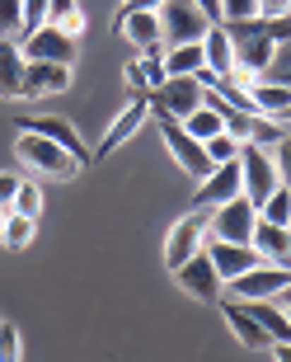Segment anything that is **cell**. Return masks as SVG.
Returning <instances> with one entry per match:
<instances>
[{"label":"cell","instance_id":"cell-1","mask_svg":"<svg viewBox=\"0 0 291 362\" xmlns=\"http://www.w3.org/2000/svg\"><path fill=\"white\" fill-rule=\"evenodd\" d=\"M230 33V52H235V81H259L273 71L278 47L291 42V19H244V24H221Z\"/></svg>","mask_w":291,"mask_h":362},{"label":"cell","instance_id":"cell-2","mask_svg":"<svg viewBox=\"0 0 291 362\" xmlns=\"http://www.w3.org/2000/svg\"><path fill=\"white\" fill-rule=\"evenodd\" d=\"M14 160L24 165L28 175H47V179H76V175H85V170H80V165L71 160L57 141L33 136V132H19V141H14Z\"/></svg>","mask_w":291,"mask_h":362},{"label":"cell","instance_id":"cell-3","mask_svg":"<svg viewBox=\"0 0 291 362\" xmlns=\"http://www.w3.org/2000/svg\"><path fill=\"white\" fill-rule=\"evenodd\" d=\"M146 104H150V113H155V118L188 122L202 108V81H198V76H170L160 90L146 94Z\"/></svg>","mask_w":291,"mask_h":362},{"label":"cell","instance_id":"cell-4","mask_svg":"<svg viewBox=\"0 0 291 362\" xmlns=\"http://www.w3.org/2000/svg\"><path fill=\"white\" fill-rule=\"evenodd\" d=\"M155 14H160V42H165V47L202 42V38H207V28H212V19H207L193 0H165Z\"/></svg>","mask_w":291,"mask_h":362},{"label":"cell","instance_id":"cell-5","mask_svg":"<svg viewBox=\"0 0 291 362\" xmlns=\"http://www.w3.org/2000/svg\"><path fill=\"white\" fill-rule=\"evenodd\" d=\"M239 179H244V198L254 202V212L282 188L278 170H273V156L263 146H239Z\"/></svg>","mask_w":291,"mask_h":362},{"label":"cell","instance_id":"cell-6","mask_svg":"<svg viewBox=\"0 0 291 362\" xmlns=\"http://www.w3.org/2000/svg\"><path fill=\"white\" fill-rule=\"evenodd\" d=\"M202 245H207V216L202 212L179 216V221L170 226V235H165V269L179 273L193 255H202Z\"/></svg>","mask_w":291,"mask_h":362},{"label":"cell","instance_id":"cell-7","mask_svg":"<svg viewBox=\"0 0 291 362\" xmlns=\"http://www.w3.org/2000/svg\"><path fill=\"white\" fill-rule=\"evenodd\" d=\"M254 221H259L254 202H249V198H235V202H225V207H216V212H207V240L249 245Z\"/></svg>","mask_w":291,"mask_h":362},{"label":"cell","instance_id":"cell-8","mask_svg":"<svg viewBox=\"0 0 291 362\" xmlns=\"http://www.w3.org/2000/svg\"><path fill=\"white\" fill-rule=\"evenodd\" d=\"M225 287H230V301H278V296H287V287H291V269L259 264V269H249L244 278L225 282Z\"/></svg>","mask_w":291,"mask_h":362},{"label":"cell","instance_id":"cell-9","mask_svg":"<svg viewBox=\"0 0 291 362\" xmlns=\"http://www.w3.org/2000/svg\"><path fill=\"white\" fill-rule=\"evenodd\" d=\"M155 122H160V136H165L170 160L179 165L184 175H193V179H207V175H212V160H207L202 141H193V136L184 132V122H174V118H155Z\"/></svg>","mask_w":291,"mask_h":362},{"label":"cell","instance_id":"cell-10","mask_svg":"<svg viewBox=\"0 0 291 362\" xmlns=\"http://www.w3.org/2000/svg\"><path fill=\"white\" fill-rule=\"evenodd\" d=\"M244 198V179H239V160L230 165H212V175L202 179V188L193 193V212H216L225 202Z\"/></svg>","mask_w":291,"mask_h":362},{"label":"cell","instance_id":"cell-11","mask_svg":"<svg viewBox=\"0 0 291 362\" xmlns=\"http://www.w3.org/2000/svg\"><path fill=\"white\" fill-rule=\"evenodd\" d=\"M76 47L80 42L71 38V33H61V28H38V33H28V38H19V52H24V62H52V66H71L76 62Z\"/></svg>","mask_w":291,"mask_h":362},{"label":"cell","instance_id":"cell-12","mask_svg":"<svg viewBox=\"0 0 291 362\" xmlns=\"http://www.w3.org/2000/svg\"><path fill=\"white\" fill-rule=\"evenodd\" d=\"M174 282H179V287H184L193 301H207V306L225 296V282H221V273L212 269V259H207V255H193L184 269L174 273Z\"/></svg>","mask_w":291,"mask_h":362},{"label":"cell","instance_id":"cell-13","mask_svg":"<svg viewBox=\"0 0 291 362\" xmlns=\"http://www.w3.org/2000/svg\"><path fill=\"white\" fill-rule=\"evenodd\" d=\"M19 132H33V136H47V141H57V146L66 151V156L80 165V170L94 160L90 146H85V141L76 136V127H71L66 118H19Z\"/></svg>","mask_w":291,"mask_h":362},{"label":"cell","instance_id":"cell-14","mask_svg":"<svg viewBox=\"0 0 291 362\" xmlns=\"http://www.w3.org/2000/svg\"><path fill=\"white\" fill-rule=\"evenodd\" d=\"M202 255L212 259V269L221 273V282H235V278H244L249 269L263 264L249 245H225V240H207V245H202Z\"/></svg>","mask_w":291,"mask_h":362},{"label":"cell","instance_id":"cell-15","mask_svg":"<svg viewBox=\"0 0 291 362\" xmlns=\"http://www.w3.org/2000/svg\"><path fill=\"white\" fill-rule=\"evenodd\" d=\"M249 250L263 264H278V269H291V226H268V221H254Z\"/></svg>","mask_w":291,"mask_h":362},{"label":"cell","instance_id":"cell-16","mask_svg":"<svg viewBox=\"0 0 291 362\" xmlns=\"http://www.w3.org/2000/svg\"><path fill=\"white\" fill-rule=\"evenodd\" d=\"M221 320H225V329H230V339H235L239 349H249V353H263V349H273V339L254 325V315L239 301H225L221 296Z\"/></svg>","mask_w":291,"mask_h":362},{"label":"cell","instance_id":"cell-17","mask_svg":"<svg viewBox=\"0 0 291 362\" xmlns=\"http://www.w3.org/2000/svg\"><path fill=\"white\" fill-rule=\"evenodd\" d=\"M146 118H150V104H146V99H132V104L122 108L118 118L108 122L104 141H99V151H94V160H108V156H113V151H118V146H122V141H127V136L136 132V127H141Z\"/></svg>","mask_w":291,"mask_h":362},{"label":"cell","instance_id":"cell-18","mask_svg":"<svg viewBox=\"0 0 291 362\" xmlns=\"http://www.w3.org/2000/svg\"><path fill=\"white\" fill-rule=\"evenodd\" d=\"M244 90H249L254 113H259V118H273V122H278L282 113L291 108V85H282V81H268V76H259V81H244Z\"/></svg>","mask_w":291,"mask_h":362},{"label":"cell","instance_id":"cell-19","mask_svg":"<svg viewBox=\"0 0 291 362\" xmlns=\"http://www.w3.org/2000/svg\"><path fill=\"white\" fill-rule=\"evenodd\" d=\"M24 52L14 38H0V99L5 104H19L24 99Z\"/></svg>","mask_w":291,"mask_h":362},{"label":"cell","instance_id":"cell-20","mask_svg":"<svg viewBox=\"0 0 291 362\" xmlns=\"http://www.w3.org/2000/svg\"><path fill=\"white\" fill-rule=\"evenodd\" d=\"M71 90V66H52V62H28L24 66V99H42V94Z\"/></svg>","mask_w":291,"mask_h":362},{"label":"cell","instance_id":"cell-21","mask_svg":"<svg viewBox=\"0 0 291 362\" xmlns=\"http://www.w3.org/2000/svg\"><path fill=\"white\" fill-rule=\"evenodd\" d=\"M202 57H207V76L212 81H225V76H235V52H230V33L221 24L207 28V38H202Z\"/></svg>","mask_w":291,"mask_h":362},{"label":"cell","instance_id":"cell-22","mask_svg":"<svg viewBox=\"0 0 291 362\" xmlns=\"http://www.w3.org/2000/svg\"><path fill=\"white\" fill-rule=\"evenodd\" d=\"M113 28H118L132 47H141V52L165 47V42H160V14H150V10L146 14H122V19H113Z\"/></svg>","mask_w":291,"mask_h":362},{"label":"cell","instance_id":"cell-23","mask_svg":"<svg viewBox=\"0 0 291 362\" xmlns=\"http://www.w3.org/2000/svg\"><path fill=\"white\" fill-rule=\"evenodd\" d=\"M202 71H207L202 42H184V47H165V76H202Z\"/></svg>","mask_w":291,"mask_h":362},{"label":"cell","instance_id":"cell-24","mask_svg":"<svg viewBox=\"0 0 291 362\" xmlns=\"http://www.w3.org/2000/svg\"><path fill=\"white\" fill-rule=\"evenodd\" d=\"M47 24L80 38L85 33V10H80V0H47Z\"/></svg>","mask_w":291,"mask_h":362},{"label":"cell","instance_id":"cell-25","mask_svg":"<svg viewBox=\"0 0 291 362\" xmlns=\"http://www.w3.org/2000/svg\"><path fill=\"white\" fill-rule=\"evenodd\" d=\"M33 235H38V221L33 216H19V212H5V250H28L33 245Z\"/></svg>","mask_w":291,"mask_h":362},{"label":"cell","instance_id":"cell-26","mask_svg":"<svg viewBox=\"0 0 291 362\" xmlns=\"http://www.w3.org/2000/svg\"><path fill=\"white\" fill-rule=\"evenodd\" d=\"M184 132L193 136V141H212V136H221V132H225V122H221V113H216V108L202 104L198 113H193V118L184 122Z\"/></svg>","mask_w":291,"mask_h":362},{"label":"cell","instance_id":"cell-27","mask_svg":"<svg viewBox=\"0 0 291 362\" xmlns=\"http://www.w3.org/2000/svg\"><path fill=\"white\" fill-rule=\"evenodd\" d=\"M259 221H268V226H291V188H278V193L259 207Z\"/></svg>","mask_w":291,"mask_h":362},{"label":"cell","instance_id":"cell-28","mask_svg":"<svg viewBox=\"0 0 291 362\" xmlns=\"http://www.w3.org/2000/svg\"><path fill=\"white\" fill-rule=\"evenodd\" d=\"M239 136H230V132H221V136H212V141H202V151H207V160L212 165H230V160H239Z\"/></svg>","mask_w":291,"mask_h":362},{"label":"cell","instance_id":"cell-29","mask_svg":"<svg viewBox=\"0 0 291 362\" xmlns=\"http://www.w3.org/2000/svg\"><path fill=\"white\" fill-rule=\"evenodd\" d=\"M10 212L33 216V221L42 216V188L33 184V179H24V184H19V193H14V207H10Z\"/></svg>","mask_w":291,"mask_h":362},{"label":"cell","instance_id":"cell-30","mask_svg":"<svg viewBox=\"0 0 291 362\" xmlns=\"http://www.w3.org/2000/svg\"><path fill=\"white\" fill-rule=\"evenodd\" d=\"M24 33V0H0V38Z\"/></svg>","mask_w":291,"mask_h":362},{"label":"cell","instance_id":"cell-31","mask_svg":"<svg viewBox=\"0 0 291 362\" xmlns=\"http://www.w3.org/2000/svg\"><path fill=\"white\" fill-rule=\"evenodd\" d=\"M282 136H287V132H282V127H278L273 118H254V127H249V141H244V146H263V151H273V146L282 141Z\"/></svg>","mask_w":291,"mask_h":362},{"label":"cell","instance_id":"cell-32","mask_svg":"<svg viewBox=\"0 0 291 362\" xmlns=\"http://www.w3.org/2000/svg\"><path fill=\"white\" fill-rule=\"evenodd\" d=\"M259 19V0H221V24H244Z\"/></svg>","mask_w":291,"mask_h":362},{"label":"cell","instance_id":"cell-33","mask_svg":"<svg viewBox=\"0 0 291 362\" xmlns=\"http://www.w3.org/2000/svg\"><path fill=\"white\" fill-rule=\"evenodd\" d=\"M268 156H273V170H278V184L282 188H291V132L282 136L278 146L268 151Z\"/></svg>","mask_w":291,"mask_h":362},{"label":"cell","instance_id":"cell-34","mask_svg":"<svg viewBox=\"0 0 291 362\" xmlns=\"http://www.w3.org/2000/svg\"><path fill=\"white\" fill-rule=\"evenodd\" d=\"M19 358H24V339H19L14 325L0 320V362H19Z\"/></svg>","mask_w":291,"mask_h":362},{"label":"cell","instance_id":"cell-35","mask_svg":"<svg viewBox=\"0 0 291 362\" xmlns=\"http://www.w3.org/2000/svg\"><path fill=\"white\" fill-rule=\"evenodd\" d=\"M38 28H47V0H24V33L19 38L38 33Z\"/></svg>","mask_w":291,"mask_h":362},{"label":"cell","instance_id":"cell-36","mask_svg":"<svg viewBox=\"0 0 291 362\" xmlns=\"http://www.w3.org/2000/svg\"><path fill=\"white\" fill-rule=\"evenodd\" d=\"M19 184H24L19 175H5V170H0V212H10V207H14V193H19Z\"/></svg>","mask_w":291,"mask_h":362},{"label":"cell","instance_id":"cell-37","mask_svg":"<svg viewBox=\"0 0 291 362\" xmlns=\"http://www.w3.org/2000/svg\"><path fill=\"white\" fill-rule=\"evenodd\" d=\"M160 5H165V0H122V5H118V14H113V19H122V14H146V10L155 14Z\"/></svg>","mask_w":291,"mask_h":362},{"label":"cell","instance_id":"cell-38","mask_svg":"<svg viewBox=\"0 0 291 362\" xmlns=\"http://www.w3.org/2000/svg\"><path fill=\"white\" fill-rule=\"evenodd\" d=\"M263 19H291V0H259Z\"/></svg>","mask_w":291,"mask_h":362},{"label":"cell","instance_id":"cell-39","mask_svg":"<svg viewBox=\"0 0 291 362\" xmlns=\"http://www.w3.org/2000/svg\"><path fill=\"white\" fill-rule=\"evenodd\" d=\"M193 5H198V10L207 14L212 24H221V0H193Z\"/></svg>","mask_w":291,"mask_h":362},{"label":"cell","instance_id":"cell-40","mask_svg":"<svg viewBox=\"0 0 291 362\" xmlns=\"http://www.w3.org/2000/svg\"><path fill=\"white\" fill-rule=\"evenodd\" d=\"M268 353H273V358H278V362H291V344H273V349H268Z\"/></svg>","mask_w":291,"mask_h":362},{"label":"cell","instance_id":"cell-41","mask_svg":"<svg viewBox=\"0 0 291 362\" xmlns=\"http://www.w3.org/2000/svg\"><path fill=\"white\" fill-rule=\"evenodd\" d=\"M0 240H5V212H0Z\"/></svg>","mask_w":291,"mask_h":362},{"label":"cell","instance_id":"cell-42","mask_svg":"<svg viewBox=\"0 0 291 362\" xmlns=\"http://www.w3.org/2000/svg\"><path fill=\"white\" fill-rule=\"evenodd\" d=\"M278 122H291V108H287V113H282V118H278Z\"/></svg>","mask_w":291,"mask_h":362},{"label":"cell","instance_id":"cell-43","mask_svg":"<svg viewBox=\"0 0 291 362\" xmlns=\"http://www.w3.org/2000/svg\"><path fill=\"white\" fill-rule=\"evenodd\" d=\"M282 315H287V325H291V301H287V310H282Z\"/></svg>","mask_w":291,"mask_h":362},{"label":"cell","instance_id":"cell-44","mask_svg":"<svg viewBox=\"0 0 291 362\" xmlns=\"http://www.w3.org/2000/svg\"><path fill=\"white\" fill-rule=\"evenodd\" d=\"M287 292H291V287H287Z\"/></svg>","mask_w":291,"mask_h":362}]
</instances>
